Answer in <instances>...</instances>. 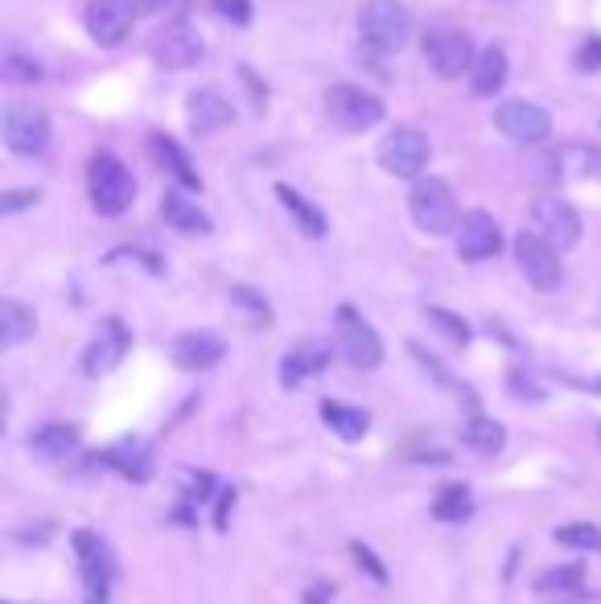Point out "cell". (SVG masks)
I'll return each mask as SVG.
<instances>
[{
  "mask_svg": "<svg viewBox=\"0 0 601 604\" xmlns=\"http://www.w3.org/2000/svg\"><path fill=\"white\" fill-rule=\"evenodd\" d=\"M585 580V564H561V568H548L536 588L540 592H573V588H581Z\"/></svg>",
  "mask_w": 601,
  "mask_h": 604,
  "instance_id": "33",
  "label": "cell"
},
{
  "mask_svg": "<svg viewBox=\"0 0 601 604\" xmlns=\"http://www.w3.org/2000/svg\"><path fill=\"white\" fill-rule=\"evenodd\" d=\"M38 330V317L29 305H21V300H0V349H17L29 333Z\"/></svg>",
  "mask_w": 601,
  "mask_h": 604,
  "instance_id": "28",
  "label": "cell"
},
{
  "mask_svg": "<svg viewBox=\"0 0 601 604\" xmlns=\"http://www.w3.org/2000/svg\"><path fill=\"white\" fill-rule=\"evenodd\" d=\"M71 547H75V564L83 576V604H108L112 596V551L95 531H75L71 534Z\"/></svg>",
  "mask_w": 601,
  "mask_h": 604,
  "instance_id": "4",
  "label": "cell"
},
{
  "mask_svg": "<svg viewBox=\"0 0 601 604\" xmlns=\"http://www.w3.org/2000/svg\"><path fill=\"white\" fill-rule=\"evenodd\" d=\"M132 21H136V0H87V13H83L87 34L103 50H115L132 34Z\"/></svg>",
  "mask_w": 601,
  "mask_h": 604,
  "instance_id": "13",
  "label": "cell"
},
{
  "mask_svg": "<svg viewBox=\"0 0 601 604\" xmlns=\"http://www.w3.org/2000/svg\"><path fill=\"white\" fill-rule=\"evenodd\" d=\"M99 465H103V469H115L120 477H128L132 485H145L152 477V453L140 436H124V440H115V444H108V448L99 453Z\"/></svg>",
  "mask_w": 601,
  "mask_h": 604,
  "instance_id": "18",
  "label": "cell"
},
{
  "mask_svg": "<svg viewBox=\"0 0 601 604\" xmlns=\"http://www.w3.org/2000/svg\"><path fill=\"white\" fill-rule=\"evenodd\" d=\"M231 300H235L240 309L252 312V321H256V325H268V321H272V305H268V296L256 293V288H247V284H235V288H231Z\"/></svg>",
  "mask_w": 601,
  "mask_h": 604,
  "instance_id": "36",
  "label": "cell"
},
{
  "mask_svg": "<svg viewBox=\"0 0 601 604\" xmlns=\"http://www.w3.org/2000/svg\"><path fill=\"white\" fill-rule=\"evenodd\" d=\"M78 423H41L25 436V448L38 460H62L78 448Z\"/></svg>",
  "mask_w": 601,
  "mask_h": 604,
  "instance_id": "21",
  "label": "cell"
},
{
  "mask_svg": "<svg viewBox=\"0 0 601 604\" xmlns=\"http://www.w3.org/2000/svg\"><path fill=\"white\" fill-rule=\"evenodd\" d=\"M598 440H601V428H598Z\"/></svg>",
  "mask_w": 601,
  "mask_h": 604,
  "instance_id": "45",
  "label": "cell"
},
{
  "mask_svg": "<svg viewBox=\"0 0 601 604\" xmlns=\"http://www.w3.org/2000/svg\"><path fill=\"white\" fill-rule=\"evenodd\" d=\"M503 83H507V54H503V46H487L470 66V91L490 99L503 91Z\"/></svg>",
  "mask_w": 601,
  "mask_h": 604,
  "instance_id": "26",
  "label": "cell"
},
{
  "mask_svg": "<svg viewBox=\"0 0 601 604\" xmlns=\"http://www.w3.org/2000/svg\"><path fill=\"white\" fill-rule=\"evenodd\" d=\"M161 219L170 222L173 231H182V235H210V231H214V222H210L207 210L194 198H186L182 189H170V194L161 198Z\"/></svg>",
  "mask_w": 601,
  "mask_h": 604,
  "instance_id": "22",
  "label": "cell"
},
{
  "mask_svg": "<svg viewBox=\"0 0 601 604\" xmlns=\"http://www.w3.org/2000/svg\"><path fill=\"white\" fill-rule=\"evenodd\" d=\"M330 596H334V588L330 584H314L305 592V604H330Z\"/></svg>",
  "mask_w": 601,
  "mask_h": 604,
  "instance_id": "43",
  "label": "cell"
},
{
  "mask_svg": "<svg viewBox=\"0 0 601 604\" xmlns=\"http://www.w3.org/2000/svg\"><path fill=\"white\" fill-rule=\"evenodd\" d=\"M503 251V231L499 222L490 219L487 210H470L457 222V256L466 263H482V259H494Z\"/></svg>",
  "mask_w": 601,
  "mask_h": 604,
  "instance_id": "16",
  "label": "cell"
},
{
  "mask_svg": "<svg viewBox=\"0 0 601 604\" xmlns=\"http://www.w3.org/2000/svg\"><path fill=\"white\" fill-rule=\"evenodd\" d=\"M379 165L388 169L392 177H420V169L429 165V136L420 128H392L379 140Z\"/></svg>",
  "mask_w": 601,
  "mask_h": 604,
  "instance_id": "9",
  "label": "cell"
},
{
  "mask_svg": "<svg viewBox=\"0 0 601 604\" xmlns=\"http://www.w3.org/2000/svg\"><path fill=\"white\" fill-rule=\"evenodd\" d=\"M132 349V333L128 325L120 321V317H108L99 333L91 337V346L83 349V374H91V379H103V374H112L124 358H128Z\"/></svg>",
  "mask_w": 601,
  "mask_h": 604,
  "instance_id": "12",
  "label": "cell"
},
{
  "mask_svg": "<svg viewBox=\"0 0 601 604\" xmlns=\"http://www.w3.org/2000/svg\"><path fill=\"white\" fill-rule=\"evenodd\" d=\"M425 58L441 78H462L474 66V41L466 29H453V25H432L425 34Z\"/></svg>",
  "mask_w": 601,
  "mask_h": 604,
  "instance_id": "8",
  "label": "cell"
},
{
  "mask_svg": "<svg viewBox=\"0 0 601 604\" xmlns=\"http://www.w3.org/2000/svg\"><path fill=\"white\" fill-rule=\"evenodd\" d=\"M425 317L445 333V342H453V346H470L474 330L466 325V317H457V312H450V309H425Z\"/></svg>",
  "mask_w": 601,
  "mask_h": 604,
  "instance_id": "32",
  "label": "cell"
},
{
  "mask_svg": "<svg viewBox=\"0 0 601 604\" xmlns=\"http://www.w3.org/2000/svg\"><path fill=\"white\" fill-rule=\"evenodd\" d=\"M531 219H536V231H540L556 251H568V247L581 243V214H577L564 198H540L531 206Z\"/></svg>",
  "mask_w": 601,
  "mask_h": 604,
  "instance_id": "15",
  "label": "cell"
},
{
  "mask_svg": "<svg viewBox=\"0 0 601 604\" xmlns=\"http://www.w3.org/2000/svg\"><path fill=\"white\" fill-rule=\"evenodd\" d=\"M351 559L358 564V571H367V580H371V584H388V564L379 559L371 543H363V539H351Z\"/></svg>",
  "mask_w": 601,
  "mask_h": 604,
  "instance_id": "34",
  "label": "cell"
},
{
  "mask_svg": "<svg viewBox=\"0 0 601 604\" xmlns=\"http://www.w3.org/2000/svg\"><path fill=\"white\" fill-rule=\"evenodd\" d=\"M511 395H515V399H544V391L531 386V379H524L519 370H511Z\"/></svg>",
  "mask_w": 601,
  "mask_h": 604,
  "instance_id": "42",
  "label": "cell"
},
{
  "mask_svg": "<svg viewBox=\"0 0 601 604\" xmlns=\"http://www.w3.org/2000/svg\"><path fill=\"white\" fill-rule=\"evenodd\" d=\"M4 145L17 157H41L50 148V120L34 103H9L4 111Z\"/></svg>",
  "mask_w": 601,
  "mask_h": 604,
  "instance_id": "10",
  "label": "cell"
},
{
  "mask_svg": "<svg viewBox=\"0 0 601 604\" xmlns=\"http://www.w3.org/2000/svg\"><path fill=\"white\" fill-rule=\"evenodd\" d=\"M515 263H519V272L527 275L531 288H540V293L561 288L564 280L561 256H556V247L540 231H519L515 235Z\"/></svg>",
  "mask_w": 601,
  "mask_h": 604,
  "instance_id": "6",
  "label": "cell"
},
{
  "mask_svg": "<svg viewBox=\"0 0 601 604\" xmlns=\"http://www.w3.org/2000/svg\"><path fill=\"white\" fill-rule=\"evenodd\" d=\"M214 13L231 25H247L252 21V0H214Z\"/></svg>",
  "mask_w": 601,
  "mask_h": 604,
  "instance_id": "38",
  "label": "cell"
},
{
  "mask_svg": "<svg viewBox=\"0 0 601 604\" xmlns=\"http://www.w3.org/2000/svg\"><path fill=\"white\" fill-rule=\"evenodd\" d=\"M235 485H231V490H223V494H219V506H214V531H226V527H231V510H235Z\"/></svg>",
  "mask_w": 601,
  "mask_h": 604,
  "instance_id": "41",
  "label": "cell"
},
{
  "mask_svg": "<svg viewBox=\"0 0 601 604\" xmlns=\"http://www.w3.org/2000/svg\"><path fill=\"white\" fill-rule=\"evenodd\" d=\"M474 514V494L470 485H462V481H453V485H445L441 494L432 497V518L437 522H466Z\"/></svg>",
  "mask_w": 601,
  "mask_h": 604,
  "instance_id": "29",
  "label": "cell"
},
{
  "mask_svg": "<svg viewBox=\"0 0 601 604\" xmlns=\"http://www.w3.org/2000/svg\"><path fill=\"white\" fill-rule=\"evenodd\" d=\"M87 189H91V206L99 219H120L136 198V182L115 152H95L87 165Z\"/></svg>",
  "mask_w": 601,
  "mask_h": 604,
  "instance_id": "1",
  "label": "cell"
},
{
  "mask_svg": "<svg viewBox=\"0 0 601 604\" xmlns=\"http://www.w3.org/2000/svg\"><path fill=\"white\" fill-rule=\"evenodd\" d=\"M601 152L593 145H564L561 148V173L568 177H581V173H598Z\"/></svg>",
  "mask_w": 601,
  "mask_h": 604,
  "instance_id": "31",
  "label": "cell"
},
{
  "mask_svg": "<svg viewBox=\"0 0 601 604\" xmlns=\"http://www.w3.org/2000/svg\"><path fill=\"white\" fill-rule=\"evenodd\" d=\"M358 34L379 54H395L413 37V17L400 0H367L363 13H358Z\"/></svg>",
  "mask_w": 601,
  "mask_h": 604,
  "instance_id": "2",
  "label": "cell"
},
{
  "mask_svg": "<svg viewBox=\"0 0 601 604\" xmlns=\"http://www.w3.org/2000/svg\"><path fill=\"white\" fill-rule=\"evenodd\" d=\"M170 0H136V9H145V13H157V9H165Z\"/></svg>",
  "mask_w": 601,
  "mask_h": 604,
  "instance_id": "44",
  "label": "cell"
},
{
  "mask_svg": "<svg viewBox=\"0 0 601 604\" xmlns=\"http://www.w3.org/2000/svg\"><path fill=\"white\" fill-rule=\"evenodd\" d=\"M277 198L284 201V210H289V219L297 222V231L305 238H321L326 235V226H330V222H326V214H321V206H314V201L305 198V194H300V189H293V185H277Z\"/></svg>",
  "mask_w": 601,
  "mask_h": 604,
  "instance_id": "27",
  "label": "cell"
},
{
  "mask_svg": "<svg viewBox=\"0 0 601 604\" xmlns=\"http://www.w3.org/2000/svg\"><path fill=\"white\" fill-rule=\"evenodd\" d=\"M219 485H214V473H186V502L189 506H198V502H207L210 494H214Z\"/></svg>",
  "mask_w": 601,
  "mask_h": 604,
  "instance_id": "37",
  "label": "cell"
},
{
  "mask_svg": "<svg viewBox=\"0 0 601 604\" xmlns=\"http://www.w3.org/2000/svg\"><path fill=\"white\" fill-rule=\"evenodd\" d=\"M457 436H462L466 448L482 453V457H494V453H503V448H507V428H503L499 420H490V416H482V411L466 416L462 428H457Z\"/></svg>",
  "mask_w": 601,
  "mask_h": 604,
  "instance_id": "25",
  "label": "cell"
},
{
  "mask_svg": "<svg viewBox=\"0 0 601 604\" xmlns=\"http://www.w3.org/2000/svg\"><path fill=\"white\" fill-rule=\"evenodd\" d=\"M318 411H321V423H326L339 440H346V444H355V440H363L371 432V416H367L363 407H355V403L321 399Z\"/></svg>",
  "mask_w": 601,
  "mask_h": 604,
  "instance_id": "24",
  "label": "cell"
},
{
  "mask_svg": "<svg viewBox=\"0 0 601 604\" xmlns=\"http://www.w3.org/2000/svg\"><path fill=\"white\" fill-rule=\"evenodd\" d=\"M556 543L573 551H593L601 547V531L593 522H573V527H556Z\"/></svg>",
  "mask_w": 601,
  "mask_h": 604,
  "instance_id": "35",
  "label": "cell"
},
{
  "mask_svg": "<svg viewBox=\"0 0 601 604\" xmlns=\"http://www.w3.org/2000/svg\"><path fill=\"white\" fill-rule=\"evenodd\" d=\"M326 367H330V346L326 342H300V346H293L281 358V386L284 391H297V386H305Z\"/></svg>",
  "mask_w": 601,
  "mask_h": 604,
  "instance_id": "19",
  "label": "cell"
},
{
  "mask_svg": "<svg viewBox=\"0 0 601 604\" xmlns=\"http://www.w3.org/2000/svg\"><path fill=\"white\" fill-rule=\"evenodd\" d=\"M408 214L425 235H450L457 231V201L453 189L441 177H416L413 194H408Z\"/></svg>",
  "mask_w": 601,
  "mask_h": 604,
  "instance_id": "3",
  "label": "cell"
},
{
  "mask_svg": "<svg viewBox=\"0 0 601 604\" xmlns=\"http://www.w3.org/2000/svg\"><path fill=\"white\" fill-rule=\"evenodd\" d=\"M494 124H499V132H503L507 140H515V145H544L548 136H552V115H548L540 103H527V99H507V103H499Z\"/></svg>",
  "mask_w": 601,
  "mask_h": 604,
  "instance_id": "11",
  "label": "cell"
},
{
  "mask_svg": "<svg viewBox=\"0 0 601 604\" xmlns=\"http://www.w3.org/2000/svg\"><path fill=\"white\" fill-rule=\"evenodd\" d=\"M326 111H330V120H334L339 128L367 132L383 120V99L371 91H363V87H355V83H339V87L326 91Z\"/></svg>",
  "mask_w": 601,
  "mask_h": 604,
  "instance_id": "7",
  "label": "cell"
},
{
  "mask_svg": "<svg viewBox=\"0 0 601 604\" xmlns=\"http://www.w3.org/2000/svg\"><path fill=\"white\" fill-rule=\"evenodd\" d=\"M38 198H41V189H9V194L0 198V214L9 219V214H17V210H25V206H34Z\"/></svg>",
  "mask_w": 601,
  "mask_h": 604,
  "instance_id": "39",
  "label": "cell"
},
{
  "mask_svg": "<svg viewBox=\"0 0 601 604\" xmlns=\"http://www.w3.org/2000/svg\"><path fill=\"white\" fill-rule=\"evenodd\" d=\"M577 71H601V37H589L581 50H577Z\"/></svg>",
  "mask_w": 601,
  "mask_h": 604,
  "instance_id": "40",
  "label": "cell"
},
{
  "mask_svg": "<svg viewBox=\"0 0 601 604\" xmlns=\"http://www.w3.org/2000/svg\"><path fill=\"white\" fill-rule=\"evenodd\" d=\"M203 54H207L203 50V37H198V29L189 21H173L152 41V58H157L161 71H189V66H198Z\"/></svg>",
  "mask_w": 601,
  "mask_h": 604,
  "instance_id": "14",
  "label": "cell"
},
{
  "mask_svg": "<svg viewBox=\"0 0 601 604\" xmlns=\"http://www.w3.org/2000/svg\"><path fill=\"white\" fill-rule=\"evenodd\" d=\"M0 78L4 83H17V87H29V83H41V62L21 50H9L4 62H0Z\"/></svg>",
  "mask_w": 601,
  "mask_h": 604,
  "instance_id": "30",
  "label": "cell"
},
{
  "mask_svg": "<svg viewBox=\"0 0 601 604\" xmlns=\"http://www.w3.org/2000/svg\"><path fill=\"white\" fill-rule=\"evenodd\" d=\"M235 120V108L226 103L223 95L219 91H194L189 95V103H186V124L194 136H210V132H219L226 128Z\"/></svg>",
  "mask_w": 601,
  "mask_h": 604,
  "instance_id": "20",
  "label": "cell"
},
{
  "mask_svg": "<svg viewBox=\"0 0 601 604\" xmlns=\"http://www.w3.org/2000/svg\"><path fill=\"white\" fill-rule=\"evenodd\" d=\"M149 152H152V161L170 173L173 182L182 185V189H203V177H198V169H194V161H189L186 152H182V145H173L170 136H161V132H152L149 136Z\"/></svg>",
  "mask_w": 601,
  "mask_h": 604,
  "instance_id": "23",
  "label": "cell"
},
{
  "mask_svg": "<svg viewBox=\"0 0 601 604\" xmlns=\"http://www.w3.org/2000/svg\"><path fill=\"white\" fill-rule=\"evenodd\" d=\"M334 333H339V354L355 370H376L383 362V337L355 305H342L334 312Z\"/></svg>",
  "mask_w": 601,
  "mask_h": 604,
  "instance_id": "5",
  "label": "cell"
},
{
  "mask_svg": "<svg viewBox=\"0 0 601 604\" xmlns=\"http://www.w3.org/2000/svg\"><path fill=\"white\" fill-rule=\"evenodd\" d=\"M173 367L189 370V374H203V370L219 367L226 354V342L214 330H186L173 337Z\"/></svg>",
  "mask_w": 601,
  "mask_h": 604,
  "instance_id": "17",
  "label": "cell"
}]
</instances>
